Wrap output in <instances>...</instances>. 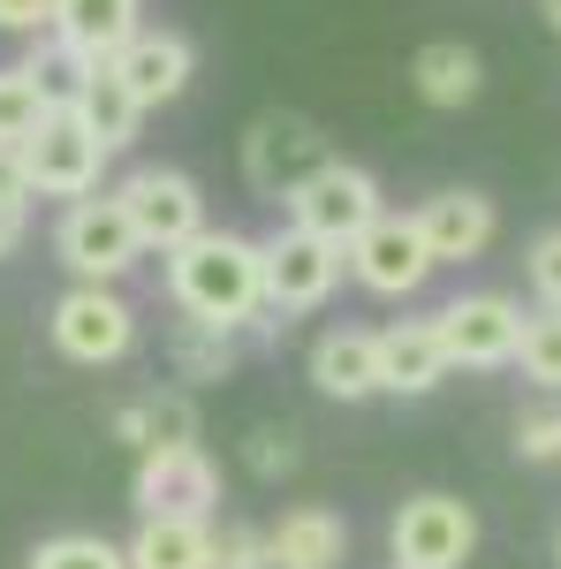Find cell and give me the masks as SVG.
<instances>
[{
  "instance_id": "cell-32",
  "label": "cell",
  "mask_w": 561,
  "mask_h": 569,
  "mask_svg": "<svg viewBox=\"0 0 561 569\" xmlns=\"http://www.w3.org/2000/svg\"><path fill=\"white\" fill-rule=\"evenodd\" d=\"M46 23H53V0H0V31H16V39H39Z\"/></svg>"
},
{
  "instance_id": "cell-9",
  "label": "cell",
  "mask_w": 561,
  "mask_h": 569,
  "mask_svg": "<svg viewBox=\"0 0 561 569\" xmlns=\"http://www.w3.org/2000/svg\"><path fill=\"white\" fill-rule=\"evenodd\" d=\"M137 517H213L220 509V463L198 440L174 448H137Z\"/></svg>"
},
{
  "instance_id": "cell-12",
  "label": "cell",
  "mask_w": 561,
  "mask_h": 569,
  "mask_svg": "<svg viewBox=\"0 0 561 569\" xmlns=\"http://www.w3.org/2000/svg\"><path fill=\"white\" fill-rule=\"evenodd\" d=\"M114 198H122V213L137 220L144 251H174L182 236L206 228V190L182 176V168H137V176H122Z\"/></svg>"
},
{
  "instance_id": "cell-29",
  "label": "cell",
  "mask_w": 561,
  "mask_h": 569,
  "mask_svg": "<svg viewBox=\"0 0 561 569\" xmlns=\"http://www.w3.org/2000/svg\"><path fill=\"white\" fill-rule=\"evenodd\" d=\"M517 456L523 463H561V410H523L517 418Z\"/></svg>"
},
{
  "instance_id": "cell-8",
  "label": "cell",
  "mask_w": 561,
  "mask_h": 569,
  "mask_svg": "<svg viewBox=\"0 0 561 569\" xmlns=\"http://www.w3.org/2000/svg\"><path fill=\"white\" fill-rule=\"evenodd\" d=\"M440 342H448V365L463 372H501L517 365V342H523V305L501 297V289H471V297H448L432 311Z\"/></svg>"
},
{
  "instance_id": "cell-36",
  "label": "cell",
  "mask_w": 561,
  "mask_h": 569,
  "mask_svg": "<svg viewBox=\"0 0 561 569\" xmlns=\"http://www.w3.org/2000/svg\"><path fill=\"white\" fill-rule=\"evenodd\" d=\"M554 555H561V547H554Z\"/></svg>"
},
{
  "instance_id": "cell-3",
  "label": "cell",
  "mask_w": 561,
  "mask_h": 569,
  "mask_svg": "<svg viewBox=\"0 0 561 569\" xmlns=\"http://www.w3.org/2000/svg\"><path fill=\"white\" fill-rule=\"evenodd\" d=\"M53 251H61V266L77 273V281H122V273H137V259H144V236H137V220L122 213V198H69V213H61V228H53Z\"/></svg>"
},
{
  "instance_id": "cell-7",
  "label": "cell",
  "mask_w": 561,
  "mask_h": 569,
  "mask_svg": "<svg viewBox=\"0 0 561 569\" xmlns=\"http://www.w3.org/2000/svg\"><path fill=\"white\" fill-rule=\"evenodd\" d=\"M107 160H114V152L84 130V114H77L69 99L23 137V168H31V190H39V198H91L99 176H107Z\"/></svg>"
},
{
  "instance_id": "cell-35",
  "label": "cell",
  "mask_w": 561,
  "mask_h": 569,
  "mask_svg": "<svg viewBox=\"0 0 561 569\" xmlns=\"http://www.w3.org/2000/svg\"><path fill=\"white\" fill-rule=\"evenodd\" d=\"M388 569H402V562H388Z\"/></svg>"
},
{
  "instance_id": "cell-17",
  "label": "cell",
  "mask_w": 561,
  "mask_h": 569,
  "mask_svg": "<svg viewBox=\"0 0 561 569\" xmlns=\"http://www.w3.org/2000/svg\"><path fill=\"white\" fill-rule=\"evenodd\" d=\"M448 372L455 365H448V342H440L432 319H394V327H380V388L388 395H432Z\"/></svg>"
},
{
  "instance_id": "cell-16",
  "label": "cell",
  "mask_w": 561,
  "mask_h": 569,
  "mask_svg": "<svg viewBox=\"0 0 561 569\" xmlns=\"http://www.w3.org/2000/svg\"><path fill=\"white\" fill-rule=\"evenodd\" d=\"M311 388L334 402H372L380 388V327H327L311 342Z\"/></svg>"
},
{
  "instance_id": "cell-28",
  "label": "cell",
  "mask_w": 561,
  "mask_h": 569,
  "mask_svg": "<svg viewBox=\"0 0 561 569\" xmlns=\"http://www.w3.org/2000/svg\"><path fill=\"white\" fill-rule=\"evenodd\" d=\"M297 463H303V448H297V433H289V426H259V433H251V471H259L266 486L289 479Z\"/></svg>"
},
{
  "instance_id": "cell-19",
  "label": "cell",
  "mask_w": 561,
  "mask_h": 569,
  "mask_svg": "<svg viewBox=\"0 0 561 569\" xmlns=\"http://www.w3.org/2000/svg\"><path fill=\"white\" fill-rule=\"evenodd\" d=\"M69 107L84 114V130L99 137L107 152H130V144H137V122H144V107H137V91L122 84V69H114V61L84 69V84L69 91Z\"/></svg>"
},
{
  "instance_id": "cell-11",
  "label": "cell",
  "mask_w": 561,
  "mask_h": 569,
  "mask_svg": "<svg viewBox=\"0 0 561 569\" xmlns=\"http://www.w3.org/2000/svg\"><path fill=\"white\" fill-rule=\"evenodd\" d=\"M281 206H289L297 228H311V236H327V243H342V251H349V236L380 213V176L357 168V160H327V168H319L311 182H297Z\"/></svg>"
},
{
  "instance_id": "cell-22",
  "label": "cell",
  "mask_w": 561,
  "mask_h": 569,
  "mask_svg": "<svg viewBox=\"0 0 561 569\" xmlns=\"http://www.w3.org/2000/svg\"><path fill=\"white\" fill-rule=\"evenodd\" d=\"M114 440H130V448L198 440V402H190L182 388H160V395H144V402H122V410H114Z\"/></svg>"
},
{
  "instance_id": "cell-25",
  "label": "cell",
  "mask_w": 561,
  "mask_h": 569,
  "mask_svg": "<svg viewBox=\"0 0 561 569\" xmlns=\"http://www.w3.org/2000/svg\"><path fill=\"white\" fill-rule=\"evenodd\" d=\"M517 365L531 388L561 395V305H539L523 319V342H517Z\"/></svg>"
},
{
  "instance_id": "cell-27",
  "label": "cell",
  "mask_w": 561,
  "mask_h": 569,
  "mask_svg": "<svg viewBox=\"0 0 561 569\" xmlns=\"http://www.w3.org/2000/svg\"><path fill=\"white\" fill-rule=\"evenodd\" d=\"M213 569H273L259 525H220L213 531Z\"/></svg>"
},
{
  "instance_id": "cell-23",
  "label": "cell",
  "mask_w": 561,
  "mask_h": 569,
  "mask_svg": "<svg viewBox=\"0 0 561 569\" xmlns=\"http://www.w3.org/2000/svg\"><path fill=\"white\" fill-rule=\"evenodd\" d=\"M53 107H61V99H53V84H46L39 61H16V69H0V144H23V137L39 130Z\"/></svg>"
},
{
  "instance_id": "cell-31",
  "label": "cell",
  "mask_w": 561,
  "mask_h": 569,
  "mask_svg": "<svg viewBox=\"0 0 561 569\" xmlns=\"http://www.w3.org/2000/svg\"><path fill=\"white\" fill-rule=\"evenodd\" d=\"M31 168H23V144H0V206H31Z\"/></svg>"
},
{
  "instance_id": "cell-20",
  "label": "cell",
  "mask_w": 561,
  "mask_h": 569,
  "mask_svg": "<svg viewBox=\"0 0 561 569\" xmlns=\"http://www.w3.org/2000/svg\"><path fill=\"white\" fill-rule=\"evenodd\" d=\"M410 84H418V99L425 107H440V114H455V107H471L478 84H485V61H478L463 39H432L410 53Z\"/></svg>"
},
{
  "instance_id": "cell-30",
  "label": "cell",
  "mask_w": 561,
  "mask_h": 569,
  "mask_svg": "<svg viewBox=\"0 0 561 569\" xmlns=\"http://www.w3.org/2000/svg\"><path fill=\"white\" fill-rule=\"evenodd\" d=\"M523 281H531L539 305H561V228H547V236L523 251Z\"/></svg>"
},
{
  "instance_id": "cell-5",
  "label": "cell",
  "mask_w": 561,
  "mask_h": 569,
  "mask_svg": "<svg viewBox=\"0 0 561 569\" xmlns=\"http://www.w3.org/2000/svg\"><path fill=\"white\" fill-rule=\"evenodd\" d=\"M342 273H349V251L327 243V236H311V228H297V220L266 236V311L273 319L319 311L342 289Z\"/></svg>"
},
{
  "instance_id": "cell-33",
  "label": "cell",
  "mask_w": 561,
  "mask_h": 569,
  "mask_svg": "<svg viewBox=\"0 0 561 569\" xmlns=\"http://www.w3.org/2000/svg\"><path fill=\"white\" fill-rule=\"evenodd\" d=\"M23 243V206H0V259Z\"/></svg>"
},
{
  "instance_id": "cell-21",
  "label": "cell",
  "mask_w": 561,
  "mask_h": 569,
  "mask_svg": "<svg viewBox=\"0 0 561 569\" xmlns=\"http://www.w3.org/2000/svg\"><path fill=\"white\" fill-rule=\"evenodd\" d=\"M122 555L130 569H213V517H144Z\"/></svg>"
},
{
  "instance_id": "cell-15",
  "label": "cell",
  "mask_w": 561,
  "mask_h": 569,
  "mask_svg": "<svg viewBox=\"0 0 561 569\" xmlns=\"http://www.w3.org/2000/svg\"><path fill=\"white\" fill-rule=\"evenodd\" d=\"M266 555H273V569H342L349 517L327 501H297V509H281V525H266Z\"/></svg>"
},
{
  "instance_id": "cell-6",
  "label": "cell",
  "mask_w": 561,
  "mask_h": 569,
  "mask_svg": "<svg viewBox=\"0 0 561 569\" xmlns=\"http://www.w3.org/2000/svg\"><path fill=\"white\" fill-rule=\"evenodd\" d=\"M388 555L402 569H463L478 555V509L455 493H410L388 525Z\"/></svg>"
},
{
  "instance_id": "cell-10",
  "label": "cell",
  "mask_w": 561,
  "mask_h": 569,
  "mask_svg": "<svg viewBox=\"0 0 561 569\" xmlns=\"http://www.w3.org/2000/svg\"><path fill=\"white\" fill-rule=\"evenodd\" d=\"M334 152H327V137H319V122H303V114H259L251 130H243V182L259 190V198H289L297 182H311L319 168H327Z\"/></svg>"
},
{
  "instance_id": "cell-24",
  "label": "cell",
  "mask_w": 561,
  "mask_h": 569,
  "mask_svg": "<svg viewBox=\"0 0 561 569\" xmlns=\"http://www.w3.org/2000/svg\"><path fill=\"white\" fill-rule=\"evenodd\" d=\"M174 372L182 380H228L236 372V335L206 327V319H182L174 327Z\"/></svg>"
},
{
  "instance_id": "cell-26",
  "label": "cell",
  "mask_w": 561,
  "mask_h": 569,
  "mask_svg": "<svg viewBox=\"0 0 561 569\" xmlns=\"http://www.w3.org/2000/svg\"><path fill=\"white\" fill-rule=\"evenodd\" d=\"M31 569H130V555L99 531H53V539H39Z\"/></svg>"
},
{
  "instance_id": "cell-14",
  "label": "cell",
  "mask_w": 561,
  "mask_h": 569,
  "mask_svg": "<svg viewBox=\"0 0 561 569\" xmlns=\"http://www.w3.org/2000/svg\"><path fill=\"white\" fill-rule=\"evenodd\" d=\"M114 69H122V84L137 91V107L152 114V107H174L190 77H198V46L182 39V31H144L137 23V39L114 53Z\"/></svg>"
},
{
  "instance_id": "cell-13",
  "label": "cell",
  "mask_w": 561,
  "mask_h": 569,
  "mask_svg": "<svg viewBox=\"0 0 561 569\" xmlns=\"http://www.w3.org/2000/svg\"><path fill=\"white\" fill-rule=\"evenodd\" d=\"M418 228H425V243H432V266H471L493 251L501 213H493L485 190H432L425 206H418Z\"/></svg>"
},
{
  "instance_id": "cell-18",
  "label": "cell",
  "mask_w": 561,
  "mask_h": 569,
  "mask_svg": "<svg viewBox=\"0 0 561 569\" xmlns=\"http://www.w3.org/2000/svg\"><path fill=\"white\" fill-rule=\"evenodd\" d=\"M53 39L77 61H114L137 39V0H53Z\"/></svg>"
},
{
  "instance_id": "cell-4",
  "label": "cell",
  "mask_w": 561,
  "mask_h": 569,
  "mask_svg": "<svg viewBox=\"0 0 561 569\" xmlns=\"http://www.w3.org/2000/svg\"><path fill=\"white\" fill-rule=\"evenodd\" d=\"M46 335H53V350L69 357V365H122L137 350V305L114 281H77L53 305Z\"/></svg>"
},
{
  "instance_id": "cell-1",
  "label": "cell",
  "mask_w": 561,
  "mask_h": 569,
  "mask_svg": "<svg viewBox=\"0 0 561 569\" xmlns=\"http://www.w3.org/2000/svg\"><path fill=\"white\" fill-rule=\"evenodd\" d=\"M168 259V297L182 305V319H206L243 335L266 311V243L259 236H236V228H198L182 236Z\"/></svg>"
},
{
  "instance_id": "cell-34",
  "label": "cell",
  "mask_w": 561,
  "mask_h": 569,
  "mask_svg": "<svg viewBox=\"0 0 561 569\" xmlns=\"http://www.w3.org/2000/svg\"><path fill=\"white\" fill-rule=\"evenodd\" d=\"M539 16H547V31H561V0H539Z\"/></svg>"
},
{
  "instance_id": "cell-2",
  "label": "cell",
  "mask_w": 561,
  "mask_h": 569,
  "mask_svg": "<svg viewBox=\"0 0 561 569\" xmlns=\"http://www.w3.org/2000/svg\"><path fill=\"white\" fill-rule=\"evenodd\" d=\"M432 273V243L425 228H418V213H380L364 220L357 236H349V281L357 289H372V297H388V305H402V297H418Z\"/></svg>"
}]
</instances>
